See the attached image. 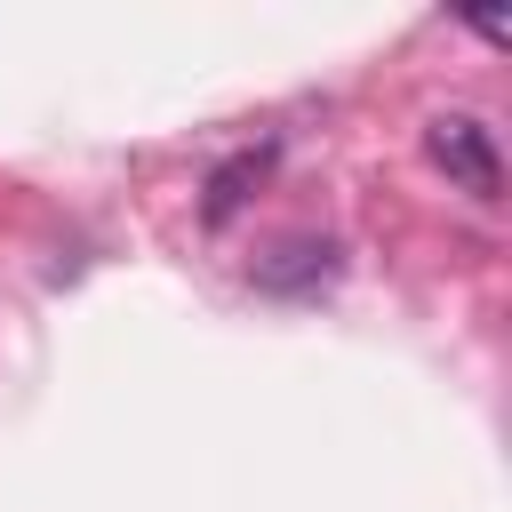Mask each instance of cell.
I'll list each match as a JSON object with an SVG mask.
<instances>
[{
    "mask_svg": "<svg viewBox=\"0 0 512 512\" xmlns=\"http://www.w3.org/2000/svg\"><path fill=\"white\" fill-rule=\"evenodd\" d=\"M424 152H432V168H440L456 192L504 200V152H496V128H488L480 112H432V120H424Z\"/></svg>",
    "mask_w": 512,
    "mask_h": 512,
    "instance_id": "obj_1",
    "label": "cell"
},
{
    "mask_svg": "<svg viewBox=\"0 0 512 512\" xmlns=\"http://www.w3.org/2000/svg\"><path fill=\"white\" fill-rule=\"evenodd\" d=\"M328 272H336V240H312V232H296V240H280V248H264V256L248 264V280L272 288V296H304V288H320Z\"/></svg>",
    "mask_w": 512,
    "mask_h": 512,
    "instance_id": "obj_2",
    "label": "cell"
},
{
    "mask_svg": "<svg viewBox=\"0 0 512 512\" xmlns=\"http://www.w3.org/2000/svg\"><path fill=\"white\" fill-rule=\"evenodd\" d=\"M264 168H272V152H264V144H256V152H232V160L208 176V200H200V216H208V224H232V216L248 208V192L264 184Z\"/></svg>",
    "mask_w": 512,
    "mask_h": 512,
    "instance_id": "obj_3",
    "label": "cell"
}]
</instances>
